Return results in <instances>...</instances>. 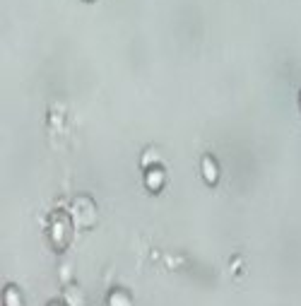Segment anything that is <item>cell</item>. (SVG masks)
<instances>
[{
  "label": "cell",
  "instance_id": "obj_1",
  "mask_svg": "<svg viewBox=\"0 0 301 306\" xmlns=\"http://www.w3.org/2000/svg\"><path fill=\"white\" fill-rule=\"evenodd\" d=\"M203 174H205V181L207 183H215L217 181V164H215V159H203Z\"/></svg>",
  "mask_w": 301,
  "mask_h": 306
},
{
  "label": "cell",
  "instance_id": "obj_2",
  "mask_svg": "<svg viewBox=\"0 0 301 306\" xmlns=\"http://www.w3.org/2000/svg\"><path fill=\"white\" fill-rule=\"evenodd\" d=\"M161 183H164V174H161L159 169L147 171V188H150V191H159Z\"/></svg>",
  "mask_w": 301,
  "mask_h": 306
},
{
  "label": "cell",
  "instance_id": "obj_3",
  "mask_svg": "<svg viewBox=\"0 0 301 306\" xmlns=\"http://www.w3.org/2000/svg\"><path fill=\"white\" fill-rule=\"evenodd\" d=\"M3 306H22V301H20V292L10 287V289L5 292V296H3Z\"/></svg>",
  "mask_w": 301,
  "mask_h": 306
},
{
  "label": "cell",
  "instance_id": "obj_4",
  "mask_svg": "<svg viewBox=\"0 0 301 306\" xmlns=\"http://www.w3.org/2000/svg\"><path fill=\"white\" fill-rule=\"evenodd\" d=\"M108 306H130V299L123 292H113L108 299Z\"/></svg>",
  "mask_w": 301,
  "mask_h": 306
},
{
  "label": "cell",
  "instance_id": "obj_5",
  "mask_svg": "<svg viewBox=\"0 0 301 306\" xmlns=\"http://www.w3.org/2000/svg\"><path fill=\"white\" fill-rule=\"evenodd\" d=\"M51 306H58V304H51Z\"/></svg>",
  "mask_w": 301,
  "mask_h": 306
}]
</instances>
